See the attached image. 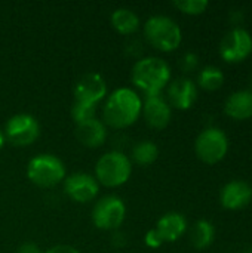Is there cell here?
<instances>
[{"mask_svg": "<svg viewBox=\"0 0 252 253\" xmlns=\"http://www.w3.org/2000/svg\"><path fill=\"white\" fill-rule=\"evenodd\" d=\"M143 111V101L129 87H120L110 93L104 105V122L116 129H123L137 122Z\"/></svg>", "mask_w": 252, "mask_h": 253, "instance_id": "6da1fadb", "label": "cell"}, {"mask_svg": "<svg viewBox=\"0 0 252 253\" xmlns=\"http://www.w3.org/2000/svg\"><path fill=\"white\" fill-rule=\"evenodd\" d=\"M131 79L147 96L160 95L162 89L171 80V68L162 58L146 56L135 62L131 71Z\"/></svg>", "mask_w": 252, "mask_h": 253, "instance_id": "7a4b0ae2", "label": "cell"}, {"mask_svg": "<svg viewBox=\"0 0 252 253\" xmlns=\"http://www.w3.org/2000/svg\"><path fill=\"white\" fill-rule=\"evenodd\" d=\"M144 34L150 44L163 52L175 50L183 39L178 24L165 15L150 16L144 24Z\"/></svg>", "mask_w": 252, "mask_h": 253, "instance_id": "3957f363", "label": "cell"}, {"mask_svg": "<svg viewBox=\"0 0 252 253\" xmlns=\"http://www.w3.org/2000/svg\"><path fill=\"white\" fill-rule=\"evenodd\" d=\"M132 173V163L129 157L120 151H108L100 157L95 166L97 181L105 187L123 185Z\"/></svg>", "mask_w": 252, "mask_h": 253, "instance_id": "277c9868", "label": "cell"}, {"mask_svg": "<svg viewBox=\"0 0 252 253\" xmlns=\"http://www.w3.org/2000/svg\"><path fill=\"white\" fill-rule=\"evenodd\" d=\"M27 176L37 187H55L65 178V166L56 156L39 154L28 162Z\"/></svg>", "mask_w": 252, "mask_h": 253, "instance_id": "5b68a950", "label": "cell"}, {"mask_svg": "<svg viewBox=\"0 0 252 253\" xmlns=\"http://www.w3.org/2000/svg\"><path fill=\"white\" fill-rule=\"evenodd\" d=\"M198 157L209 165L218 163L224 159L229 150V141L226 133L218 127H208L201 132L195 142Z\"/></svg>", "mask_w": 252, "mask_h": 253, "instance_id": "8992f818", "label": "cell"}, {"mask_svg": "<svg viewBox=\"0 0 252 253\" xmlns=\"http://www.w3.org/2000/svg\"><path fill=\"white\" fill-rule=\"evenodd\" d=\"M126 216V206L116 196H105L92 209L94 225L100 230H117Z\"/></svg>", "mask_w": 252, "mask_h": 253, "instance_id": "52a82bcc", "label": "cell"}, {"mask_svg": "<svg viewBox=\"0 0 252 253\" xmlns=\"http://www.w3.org/2000/svg\"><path fill=\"white\" fill-rule=\"evenodd\" d=\"M40 135V125L31 114L12 116L4 127V138L16 147L31 145Z\"/></svg>", "mask_w": 252, "mask_h": 253, "instance_id": "ba28073f", "label": "cell"}, {"mask_svg": "<svg viewBox=\"0 0 252 253\" xmlns=\"http://www.w3.org/2000/svg\"><path fill=\"white\" fill-rule=\"evenodd\" d=\"M252 52V36L245 28L230 30L221 40L220 53L227 62H241Z\"/></svg>", "mask_w": 252, "mask_h": 253, "instance_id": "9c48e42d", "label": "cell"}, {"mask_svg": "<svg viewBox=\"0 0 252 253\" xmlns=\"http://www.w3.org/2000/svg\"><path fill=\"white\" fill-rule=\"evenodd\" d=\"M64 190L71 200L77 203H88L97 197L100 191V185L95 176L89 173L77 172L65 178Z\"/></svg>", "mask_w": 252, "mask_h": 253, "instance_id": "30bf717a", "label": "cell"}, {"mask_svg": "<svg viewBox=\"0 0 252 253\" xmlns=\"http://www.w3.org/2000/svg\"><path fill=\"white\" fill-rule=\"evenodd\" d=\"M107 95V84L98 73H88L74 86V101L97 105Z\"/></svg>", "mask_w": 252, "mask_h": 253, "instance_id": "8fae6325", "label": "cell"}, {"mask_svg": "<svg viewBox=\"0 0 252 253\" xmlns=\"http://www.w3.org/2000/svg\"><path fill=\"white\" fill-rule=\"evenodd\" d=\"M168 98L172 107L178 110H189L198 99V87L195 82L187 77L175 79L168 87Z\"/></svg>", "mask_w": 252, "mask_h": 253, "instance_id": "7c38bea8", "label": "cell"}, {"mask_svg": "<svg viewBox=\"0 0 252 253\" xmlns=\"http://www.w3.org/2000/svg\"><path fill=\"white\" fill-rule=\"evenodd\" d=\"M146 122L154 127V129H163L168 126L171 122V105L160 96V95H153V96H146V101L143 104V111Z\"/></svg>", "mask_w": 252, "mask_h": 253, "instance_id": "4fadbf2b", "label": "cell"}, {"mask_svg": "<svg viewBox=\"0 0 252 253\" xmlns=\"http://www.w3.org/2000/svg\"><path fill=\"white\" fill-rule=\"evenodd\" d=\"M252 200V187L245 181H232L226 184L220 194L223 208L236 211L248 206Z\"/></svg>", "mask_w": 252, "mask_h": 253, "instance_id": "5bb4252c", "label": "cell"}, {"mask_svg": "<svg viewBox=\"0 0 252 253\" xmlns=\"http://www.w3.org/2000/svg\"><path fill=\"white\" fill-rule=\"evenodd\" d=\"M76 138L80 144L89 148L101 147L107 139L105 125L98 119H89L86 122L76 125Z\"/></svg>", "mask_w": 252, "mask_h": 253, "instance_id": "9a60e30c", "label": "cell"}, {"mask_svg": "<svg viewBox=\"0 0 252 253\" xmlns=\"http://www.w3.org/2000/svg\"><path fill=\"white\" fill-rule=\"evenodd\" d=\"M187 228L186 218L178 212H169L165 213L156 224V231L160 236V239L165 242H175L178 240Z\"/></svg>", "mask_w": 252, "mask_h": 253, "instance_id": "2e32d148", "label": "cell"}, {"mask_svg": "<svg viewBox=\"0 0 252 253\" xmlns=\"http://www.w3.org/2000/svg\"><path fill=\"white\" fill-rule=\"evenodd\" d=\"M224 111L235 120H247L252 117V90H238L232 93L224 105Z\"/></svg>", "mask_w": 252, "mask_h": 253, "instance_id": "e0dca14e", "label": "cell"}, {"mask_svg": "<svg viewBox=\"0 0 252 253\" xmlns=\"http://www.w3.org/2000/svg\"><path fill=\"white\" fill-rule=\"evenodd\" d=\"M111 24L120 34H132L140 27V18L128 7H119L111 13Z\"/></svg>", "mask_w": 252, "mask_h": 253, "instance_id": "ac0fdd59", "label": "cell"}, {"mask_svg": "<svg viewBox=\"0 0 252 253\" xmlns=\"http://www.w3.org/2000/svg\"><path fill=\"white\" fill-rule=\"evenodd\" d=\"M214 239H215V228L209 221L201 219L192 227L190 242L196 249H199V251L206 249L208 246L212 245Z\"/></svg>", "mask_w": 252, "mask_h": 253, "instance_id": "d6986e66", "label": "cell"}, {"mask_svg": "<svg viewBox=\"0 0 252 253\" xmlns=\"http://www.w3.org/2000/svg\"><path fill=\"white\" fill-rule=\"evenodd\" d=\"M159 157V148L151 141H140L132 148V159L137 165L149 166Z\"/></svg>", "mask_w": 252, "mask_h": 253, "instance_id": "ffe728a7", "label": "cell"}, {"mask_svg": "<svg viewBox=\"0 0 252 253\" xmlns=\"http://www.w3.org/2000/svg\"><path fill=\"white\" fill-rule=\"evenodd\" d=\"M224 82V74L221 73V70L218 67H205L198 77V83L201 84V87L206 89V90H217L223 86Z\"/></svg>", "mask_w": 252, "mask_h": 253, "instance_id": "44dd1931", "label": "cell"}, {"mask_svg": "<svg viewBox=\"0 0 252 253\" xmlns=\"http://www.w3.org/2000/svg\"><path fill=\"white\" fill-rule=\"evenodd\" d=\"M95 111H97V105H89V104L79 102V101H74L71 105V117L76 122V125L86 122L89 119H94Z\"/></svg>", "mask_w": 252, "mask_h": 253, "instance_id": "7402d4cb", "label": "cell"}, {"mask_svg": "<svg viewBox=\"0 0 252 253\" xmlns=\"http://www.w3.org/2000/svg\"><path fill=\"white\" fill-rule=\"evenodd\" d=\"M208 4L209 3L206 0H175L174 1V6L187 15H199L205 12Z\"/></svg>", "mask_w": 252, "mask_h": 253, "instance_id": "603a6c76", "label": "cell"}, {"mask_svg": "<svg viewBox=\"0 0 252 253\" xmlns=\"http://www.w3.org/2000/svg\"><path fill=\"white\" fill-rule=\"evenodd\" d=\"M198 64H199V58H198V55L193 53V52H187V53L181 58V61H180V67H181L184 71H193V70L198 67Z\"/></svg>", "mask_w": 252, "mask_h": 253, "instance_id": "cb8c5ba5", "label": "cell"}, {"mask_svg": "<svg viewBox=\"0 0 252 253\" xmlns=\"http://www.w3.org/2000/svg\"><path fill=\"white\" fill-rule=\"evenodd\" d=\"M144 242H146V245H147L149 248H153V249L160 248V246L163 245V240H162L160 236L157 234L156 228H151V230L147 231V234H146V237H144Z\"/></svg>", "mask_w": 252, "mask_h": 253, "instance_id": "d4e9b609", "label": "cell"}, {"mask_svg": "<svg viewBox=\"0 0 252 253\" xmlns=\"http://www.w3.org/2000/svg\"><path fill=\"white\" fill-rule=\"evenodd\" d=\"M45 253H79V251L68 245H56V246H52L50 249H48Z\"/></svg>", "mask_w": 252, "mask_h": 253, "instance_id": "484cf974", "label": "cell"}, {"mask_svg": "<svg viewBox=\"0 0 252 253\" xmlns=\"http://www.w3.org/2000/svg\"><path fill=\"white\" fill-rule=\"evenodd\" d=\"M16 253H42L40 252V248L36 245V243H22L18 249H16Z\"/></svg>", "mask_w": 252, "mask_h": 253, "instance_id": "4316f807", "label": "cell"}, {"mask_svg": "<svg viewBox=\"0 0 252 253\" xmlns=\"http://www.w3.org/2000/svg\"><path fill=\"white\" fill-rule=\"evenodd\" d=\"M3 145H4V135H3L1 130H0V150L3 148Z\"/></svg>", "mask_w": 252, "mask_h": 253, "instance_id": "83f0119b", "label": "cell"}, {"mask_svg": "<svg viewBox=\"0 0 252 253\" xmlns=\"http://www.w3.org/2000/svg\"><path fill=\"white\" fill-rule=\"evenodd\" d=\"M245 253H252V249H250V251H248V252H245Z\"/></svg>", "mask_w": 252, "mask_h": 253, "instance_id": "f1b7e54d", "label": "cell"}]
</instances>
